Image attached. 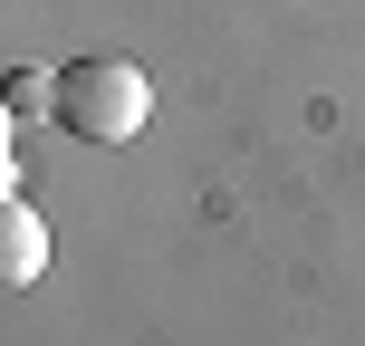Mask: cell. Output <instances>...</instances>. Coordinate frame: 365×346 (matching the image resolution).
<instances>
[{"instance_id":"cell-1","label":"cell","mask_w":365,"mask_h":346,"mask_svg":"<svg viewBox=\"0 0 365 346\" xmlns=\"http://www.w3.org/2000/svg\"><path fill=\"white\" fill-rule=\"evenodd\" d=\"M48 116L77 145H135L145 116H154V77L135 68V58H68V68L48 77Z\"/></svg>"},{"instance_id":"cell-2","label":"cell","mask_w":365,"mask_h":346,"mask_svg":"<svg viewBox=\"0 0 365 346\" xmlns=\"http://www.w3.org/2000/svg\"><path fill=\"white\" fill-rule=\"evenodd\" d=\"M38 270H48V221H38L19 193H0V298L38 289Z\"/></svg>"}]
</instances>
